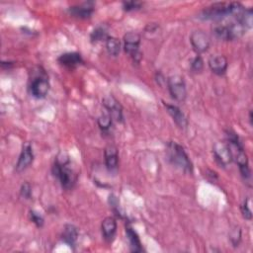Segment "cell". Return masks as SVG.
Instances as JSON below:
<instances>
[{"label": "cell", "mask_w": 253, "mask_h": 253, "mask_svg": "<svg viewBox=\"0 0 253 253\" xmlns=\"http://www.w3.org/2000/svg\"><path fill=\"white\" fill-rule=\"evenodd\" d=\"M53 172L55 176L58 178L62 188L65 190H70L74 187L77 181V171L75 168L71 166V161L67 154L60 153L53 167Z\"/></svg>", "instance_id": "cell-1"}, {"label": "cell", "mask_w": 253, "mask_h": 253, "mask_svg": "<svg viewBox=\"0 0 253 253\" xmlns=\"http://www.w3.org/2000/svg\"><path fill=\"white\" fill-rule=\"evenodd\" d=\"M243 6L236 2H219L207 7L201 13V18L205 20H215L222 21L230 16L237 14Z\"/></svg>", "instance_id": "cell-2"}, {"label": "cell", "mask_w": 253, "mask_h": 253, "mask_svg": "<svg viewBox=\"0 0 253 253\" xmlns=\"http://www.w3.org/2000/svg\"><path fill=\"white\" fill-rule=\"evenodd\" d=\"M167 155L173 165L186 173L193 172V164L184 150V148L177 142L170 141L167 144Z\"/></svg>", "instance_id": "cell-3"}, {"label": "cell", "mask_w": 253, "mask_h": 253, "mask_svg": "<svg viewBox=\"0 0 253 253\" xmlns=\"http://www.w3.org/2000/svg\"><path fill=\"white\" fill-rule=\"evenodd\" d=\"M141 36L138 33L130 32L124 36V50L135 62H140L141 53L140 52Z\"/></svg>", "instance_id": "cell-4"}, {"label": "cell", "mask_w": 253, "mask_h": 253, "mask_svg": "<svg viewBox=\"0 0 253 253\" xmlns=\"http://www.w3.org/2000/svg\"><path fill=\"white\" fill-rule=\"evenodd\" d=\"M167 86L172 98L180 102L185 100L187 95V90H186L185 82L181 76L173 75L168 78Z\"/></svg>", "instance_id": "cell-5"}, {"label": "cell", "mask_w": 253, "mask_h": 253, "mask_svg": "<svg viewBox=\"0 0 253 253\" xmlns=\"http://www.w3.org/2000/svg\"><path fill=\"white\" fill-rule=\"evenodd\" d=\"M50 90V83L47 77L45 76H37L33 79L31 85H30V91L31 94L38 99L45 98Z\"/></svg>", "instance_id": "cell-6"}, {"label": "cell", "mask_w": 253, "mask_h": 253, "mask_svg": "<svg viewBox=\"0 0 253 253\" xmlns=\"http://www.w3.org/2000/svg\"><path fill=\"white\" fill-rule=\"evenodd\" d=\"M190 42L194 51L198 54L205 53L211 45L210 37L203 31H194L190 36Z\"/></svg>", "instance_id": "cell-7"}, {"label": "cell", "mask_w": 253, "mask_h": 253, "mask_svg": "<svg viewBox=\"0 0 253 253\" xmlns=\"http://www.w3.org/2000/svg\"><path fill=\"white\" fill-rule=\"evenodd\" d=\"M104 107L108 110L109 115L112 119H115L118 122H123V109L120 103L111 95L106 96L102 101Z\"/></svg>", "instance_id": "cell-8"}, {"label": "cell", "mask_w": 253, "mask_h": 253, "mask_svg": "<svg viewBox=\"0 0 253 253\" xmlns=\"http://www.w3.org/2000/svg\"><path fill=\"white\" fill-rule=\"evenodd\" d=\"M33 160H34L33 148L30 143H26L22 149V152H21L18 162L16 164V171L21 172V171L25 170L26 168H28L31 165Z\"/></svg>", "instance_id": "cell-9"}, {"label": "cell", "mask_w": 253, "mask_h": 253, "mask_svg": "<svg viewBox=\"0 0 253 253\" xmlns=\"http://www.w3.org/2000/svg\"><path fill=\"white\" fill-rule=\"evenodd\" d=\"M214 154L216 160L223 166H226L232 161L231 153L226 143H216L214 146Z\"/></svg>", "instance_id": "cell-10"}, {"label": "cell", "mask_w": 253, "mask_h": 253, "mask_svg": "<svg viewBox=\"0 0 253 253\" xmlns=\"http://www.w3.org/2000/svg\"><path fill=\"white\" fill-rule=\"evenodd\" d=\"M68 12L71 16L80 18V19H86L91 17L94 12V6L92 2H86L77 6H72L68 9Z\"/></svg>", "instance_id": "cell-11"}, {"label": "cell", "mask_w": 253, "mask_h": 253, "mask_svg": "<svg viewBox=\"0 0 253 253\" xmlns=\"http://www.w3.org/2000/svg\"><path fill=\"white\" fill-rule=\"evenodd\" d=\"M102 234L107 242H112L117 232V222L113 217H108L102 222Z\"/></svg>", "instance_id": "cell-12"}, {"label": "cell", "mask_w": 253, "mask_h": 253, "mask_svg": "<svg viewBox=\"0 0 253 253\" xmlns=\"http://www.w3.org/2000/svg\"><path fill=\"white\" fill-rule=\"evenodd\" d=\"M209 66L211 70L218 74V75H223L225 73L226 68H227V59L224 56H212L209 58Z\"/></svg>", "instance_id": "cell-13"}, {"label": "cell", "mask_w": 253, "mask_h": 253, "mask_svg": "<svg viewBox=\"0 0 253 253\" xmlns=\"http://www.w3.org/2000/svg\"><path fill=\"white\" fill-rule=\"evenodd\" d=\"M164 106H165L167 112L169 113V115L172 117L175 124L180 129H186L187 128V126H188L187 119H186L185 115L181 112V110L177 106L170 105V104H165V103H164Z\"/></svg>", "instance_id": "cell-14"}, {"label": "cell", "mask_w": 253, "mask_h": 253, "mask_svg": "<svg viewBox=\"0 0 253 253\" xmlns=\"http://www.w3.org/2000/svg\"><path fill=\"white\" fill-rule=\"evenodd\" d=\"M58 62L66 67L73 68L83 63V59L78 53H66L58 57Z\"/></svg>", "instance_id": "cell-15"}, {"label": "cell", "mask_w": 253, "mask_h": 253, "mask_svg": "<svg viewBox=\"0 0 253 253\" xmlns=\"http://www.w3.org/2000/svg\"><path fill=\"white\" fill-rule=\"evenodd\" d=\"M105 163L110 171L116 170L118 167V151L113 145H108L105 148Z\"/></svg>", "instance_id": "cell-16"}, {"label": "cell", "mask_w": 253, "mask_h": 253, "mask_svg": "<svg viewBox=\"0 0 253 253\" xmlns=\"http://www.w3.org/2000/svg\"><path fill=\"white\" fill-rule=\"evenodd\" d=\"M79 232L75 225H65L63 227V231L61 234L62 240L68 244L69 246H73L78 238Z\"/></svg>", "instance_id": "cell-17"}, {"label": "cell", "mask_w": 253, "mask_h": 253, "mask_svg": "<svg viewBox=\"0 0 253 253\" xmlns=\"http://www.w3.org/2000/svg\"><path fill=\"white\" fill-rule=\"evenodd\" d=\"M126 233L130 242V247L133 252H141L142 251V246L141 242L140 240V237L136 230H134L131 226L126 227Z\"/></svg>", "instance_id": "cell-18"}, {"label": "cell", "mask_w": 253, "mask_h": 253, "mask_svg": "<svg viewBox=\"0 0 253 253\" xmlns=\"http://www.w3.org/2000/svg\"><path fill=\"white\" fill-rule=\"evenodd\" d=\"M106 48L108 53L113 56H117L120 54L121 51V42L119 39L115 38V37H109L106 40Z\"/></svg>", "instance_id": "cell-19"}, {"label": "cell", "mask_w": 253, "mask_h": 253, "mask_svg": "<svg viewBox=\"0 0 253 253\" xmlns=\"http://www.w3.org/2000/svg\"><path fill=\"white\" fill-rule=\"evenodd\" d=\"M109 38L108 36V32L106 30V28H104L103 26L97 27L91 34V41L92 43H97V42H101L103 40H107Z\"/></svg>", "instance_id": "cell-20"}, {"label": "cell", "mask_w": 253, "mask_h": 253, "mask_svg": "<svg viewBox=\"0 0 253 253\" xmlns=\"http://www.w3.org/2000/svg\"><path fill=\"white\" fill-rule=\"evenodd\" d=\"M112 117L109 114H103L98 118V125L102 131H108L112 126Z\"/></svg>", "instance_id": "cell-21"}, {"label": "cell", "mask_w": 253, "mask_h": 253, "mask_svg": "<svg viewBox=\"0 0 253 253\" xmlns=\"http://www.w3.org/2000/svg\"><path fill=\"white\" fill-rule=\"evenodd\" d=\"M203 67H204V61H203L202 57L199 56H196V57L193 59L192 63H191V68H192V70H193L194 72H200V71L203 70Z\"/></svg>", "instance_id": "cell-22"}, {"label": "cell", "mask_w": 253, "mask_h": 253, "mask_svg": "<svg viewBox=\"0 0 253 253\" xmlns=\"http://www.w3.org/2000/svg\"><path fill=\"white\" fill-rule=\"evenodd\" d=\"M229 237H230V240H231V243L233 244V246H238L239 244V241L241 239V230L239 229V227L237 228H234L230 234H229Z\"/></svg>", "instance_id": "cell-23"}, {"label": "cell", "mask_w": 253, "mask_h": 253, "mask_svg": "<svg viewBox=\"0 0 253 253\" xmlns=\"http://www.w3.org/2000/svg\"><path fill=\"white\" fill-rule=\"evenodd\" d=\"M30 218L31 221L38 226V227H42L44 225V218L37 212L31 211L30 212Z\"/></svg>", "instance_id": "cell-24"}, {"label": "cell", "mask_w": 253, "mask_h": 253, "mask_svg": "<svg viewBox=\"0 0 253 253\" xmlns=\"http://www.w3.org/2000/svg\"><path fill=\"white\" fill-rule=\"evenodd\" d=\"M141 2H137V1H128V2H124L123 3V8L126 11H134V10H139L141 7Z\"/></svg>", "instance_id": "cell-25"}, {"label": "cell", "mask_w": 253, "mask_h": 253, "mask_svg": "<svg viewBox=\"0 0 253 253\" xmlns=\"http://www.w3.org/2000/svg\"><path fill=\"white\" fill-rule=\"evenodd\" d=\"M241 213H242L243 217L246 220H251L252 214H251V210H250V207H249V200L248 199H246L244 201V203L242 204V206H241Z\"/></svg>", "instance_id": "cell-26"}, {"label": "cell", "mask_w": 253, "mask_h": 253, "mask_svg": "<svg viewBox=\"0 0 253 253\" xmlns=\"http://www.w3.org/2000/svg\"><path fill=\"white\" fill-rule=\"evenodd\" d=\"M31 186L29 183H25L22 185V188H21V195L26 198V199H29L31 197Z\"/></svg>", "instance_id": "cell-27"}]
</instances>
